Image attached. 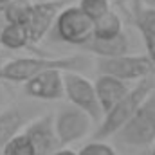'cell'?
I'll list each match as a JSON object with an SVG mask.
<instances>
[{
    "label": "cell",
    "instance_id": "1",
    "mask_svg": "<svg viewBox=\"0 0 155 155\" xmlns=\"http://www.w3.org/2000/svg\"><path fill=\"white\" fill-rule=\"evenodd\" d=\"M153 90H155V83L152 76L137 81V85L128 90V94L117 103L116 107L103 116V119L99 121L97 130L92 135V139L94 141H105L108 137H114L117 132L132 119V116L137 112V108L144 103V99Z\"/></svg>",
    "mask_w": 155,
    "mask_h": 155
},
{
    "label": "cell",
    "instance_id": "2",
    "mask_svg": "<svg viewBox=\"0 0 155 155\" xmlns=\"http://www.w3.org/2000/svg\"><path fill=\"white\" fill-rule=\"evenodd\" d=\"M87 65V60L83 56H67V58H16L11 61H5L0 69V81H11V83H25L35 76H38L45 71L58 69L63 72H76L78 69H83Z\"/></svg>",
    "mask_w": 155,
    "mask_h": 155
},
{
    "label": "cell",
    "instance_id": "3",
    "mask_svg": "<svg viewBox=\"0 0 155 155\" xmlns=\"http://www.w3.org/2000/svg\"><path fill=\"white\" fill-rule=\"evenodd\" d=\"M114 137L121 144L132 148H148L155 144V90Z\"/></svg>",
    "mask_w": 155,
    "mask_h": 155
},
{
    "label": "cell",
    "instance_id": "4",
    "mask_svg": "<svg viewBox=\"0 0 155 155\" xmlns=\"http://www.w3.org/2000/svg\"><path fill=\"white\" fill-rule=\"evenodd\" d=\"M92 25L94 22L87 18L85 13L78 5H69L60 11L52 27H54V35L58 40L69 45L83 47L92 38Z\"/></svg>",
    "mask_w": 155,
    "mask_h": 155
},
{
    "label": "cell",
    "instance_id": "5",
    "mask_svg": "<svg viewBox=\"0 0 155 155\" xmlns=\"http://www.w3.org/2000/svg\"><path fill=\"white\" fill-rule=\"evenodd\" d=\"M153 71L155 67L148 56L124 54V56L107 58V60L97 61L99 76H110V78H116V79H121L124 83L141 81L144 78H150Z\"/></svg>",
    "mask_w": 155,
    "mask_h": 155
},
{
    "label": "cell",
    "instance_id": "6",
    "mask_svg": "<svg viewBox=\"0 0 155 155\" xmlns=\"http://www.w3.org/2000/svg\"><path fill=\"white\" fill-rule=\"evenodd\" d=\"M63 88L69 105L83 110L94 123L103 119V110L99 107L94 83L78 72H63Z\"/></svg>",
    "mask_w": 155,
    "mask_h": 155
},
{
    "label": "cell",
    "instance_id": "7",
    "mask_svg": "<svg viewBox=\"0 0 155 155\" xmlns=\"http://www.w3.org/2000/svg\"><path fill=\"white\" fill-rule=\"evenodd\" d=\"M92 119L83 110H79L72 105L61 107L54 116V130L60 146L72 144L79 139L87 137L92 128Z\"/></svg>",
    "mask_w": 155,
    "mask_h": 155
},
{
    "label": "cell",
    "instance_id": "8",
    "mask_svg": "<svg viewBox=\"0 0 155 155\" xmlns=\"http://www.w3.org/2000/svg\"><path fill=\"white\" fill-rule=\"evenodd\" d=\"M40 116L33 105H11L0 112V150L25 130V126Z\"/></svg>",
    "mask_w": 155,
    "mask_h": 155
},
{
    "label": "cell",
    "instance_id": "9",
    "mask_svg": "<svg viewBox=\"0 0 155 155\" xmlns=\"http://www.w3.org/2000/svg\"><path fill=\"white\" fill-rule=\"evenodd\" d=\"M24 94L38 101H56L65 96L63 71L51 69L24 83Z\"/></svg>",
    "mask_w": 155,
    "mask_h": 155
},
{
    "label": "cell",
    "instance_id": "10",
    "mask_svg": "<svg viewBox=\"0 0 155 155\" xmlns=\"http://www.w3.org/2000/svg\"><path fill=\"white\" fill-rule=\"evenodd\" d=\"M24 134L31 139V143L36 150V155H52L56 150H60L52 114H43V116L33 119L25 126Z\"/></svg>",
    "mask_w": 155,
    "mask_h": 155
},
{
    "label": "cell",
    "instance_id": "11",
    "mask_svg": "<svg viewBox=\"0 0 155 155\" xmlns=\"http://www.w3.org/2000/svg\"><path fill=\"white\" fill-rule=\"evenodd\" d=\"M63 0H47V2H36L33 4V13L27 22V33L31 43H38L45 38V35L52 29L56 16L63 9Z\"/></svg>",
    "mask_w": 155,
    "mask_h": 155
},
{
    "label": "cell",
    "instance_id": "12",
    "mask_svg": "<svg viewBox=\"0 0 155 155\" xmlns=\"http://www.w3.org/2000/svg\"><path fill=\"white\" fill-rule=\"evenodd\" d=\"M94 88H96V96H97L99 107L103 110V116L108 110H112L130 90L128 83L110 76H99L94 83Z\"/></svg>",
    "mask_w": 155,
    "mask_h": 155
},
{
    "label": "cell",
    "instance_id": "13",
    "mask_svg": "<svg viewBox=\"0 0 155 155\" xmlns=\"http://www.w3.org/2000/svg\"><path fill=\"white\" fill-rule=\"evenodd\" d=\"M128 47H130V41L126 38V35H119L114 40H96L90 38L83 49L92 52V54H97L99 60H107V58H117V56H124L128 54Z\"/></svg>",
    "mask_w": 155,
    "mask_h": 155
},
{
    "label": "cell",
    "instance_id": "14",
    "mask_svg": "<svg viewBox=\"0 0 155 155\" xmlns=\"http://www.w3.org/2000/svg\"><path fill=\"white\" fill-rule=\"evenodd\" d=\"M123 35V20L114 11H108L92 25V38L96 40H114Z\"/></svg>",
    "mask_w": 155,
    "mask_h": 155
},
{
    "label": "cell",
    "instance_id": "15",
    "mask_svg": "<svg viewBox=\"0 0 155 155\" xmlns=\"http://www.w3.org/2000/svg\"><path fill=\"white\" fill-rule=\"evenodd\" d=\"M31 43L29 33L25 25H15V24H5L2 35H0V45L9 49V51H20Z\"/></svg>",
    "mask_w": 155,
    "mask_h": 155
},
{
    "label": "cell",
    "instance_id": "16",
    "mask_svg": "<svg viewBox=\"0 0 155 155\" xmlns=\"http://www.w3.org/2000/svg\"><path fill=\"white\" fill-rule=\"evenodd\" d=\"M33 13V2L29 0H11L7 7L4 9L2 16L5 24H15V25H27L29 18Z\"/></svg>",
    "mask_w": 155,
    "mask_h": 155
},
{
    "label": "cell",
    "instance_id": "17",
    "mask_svg": "<svg viewBox=\"0 0 155 155\" xmlns=\"http://www.w3.org/2000/svg\"><path fill=\"white\" fill-rule=\"evenodd\" d=\"M134 18H135V24H137L141 35L155 40V7H144V5L137 4Z\"/></svg>",
    "mask_w": 155,
    "mask_h": 155
},
{
    "label": "cell",
    "instance_id": "18",
    "mask_svg": "<svg viewBox=\"0 0 155 155\" xmlns=\"http://www.w3.org/2000/svg\"><path fill=\"white\" fill-rule=\"evenodd\" d=\"M2 155H36V150H35L31 139L22 132L20 135H16L4 146Z\"/></svg>",
    "mask_w": 155,
    "mask_h": 155
},
{
    "label": "cell",
    "instance_id": "19",
    "mask_svg": "<svg viewBox=\"0 0 155 155\" xmlns=\"http://www.w3.org/2000/svg\"><path fill=\"white\" fill-rule=\"evenodd\" d=\"M78 7L85 13L87 18L96 22L110 11V0H79Z\"/></svg>",
    "mask_w": 155,
    "mask_h": 155
},
{
    "label": "cell",
    "instance_id": "20",
    "mask_svg": "<svg viewBox=\"0 0 155 155\" xmlns=\"http://www.w3.org/2000/svg\"><path fill=\"white\" fill-rule=\"evenodd\" d=\"M78 155H117V152L105 141H90L83 148H79Z\"/></svg>",
    "mask_w": 155,
    "mask_h": 155
},
{
    "label": "cell",
    "instance_id": "21",
    "mask_svg": "<svg viewBox=\"0 0 155 155\" xmlns=\"http://www.w3.org/2000/svg\"><path fill=\"white\" fill-rule=\"evenodd\" d=\"M143 40H144V45H146V51H148V58H150V61L155 67V40L146 38V36H143Z\"/></svg>",
    "mask_w": 155,
    "mask_h": 155
},
{
    "label": "cell",
    "instance_id": "22",
    "mask_svg": "<svg viewBox=\"0 0 155 155\" xmlns=\"http://www.w3.org/2000/svg\"><path fill=\"white\" fill-rule=\"evenodd\" d=\"M52 155H78V152H74V150H67V148H60V150H56Z\"/></svg>",
    "mask_w": 155,
    "mask_h": 155
},
{
    "label": "cell",
    "instance_id": "23",
    "mask_svg": "<svg viewBox=\"0 0 155 155\" xmlns=\"http://www.w3.org/2000/svg\"><path fill=\"white\" fill-rule=\"evenodd\" d=\"M137 4H141L144 7H155V0H137Z\"/></svg>",
    "mask_w": 155,
    "mask_h": 155
},
{
    "label": "cell",
    "instance_id": "24",
    "mask_svg": "<svg viewBox=\"0 0 155 155\" xmlns=\"http://www.w3.org/2000/svg\"><path fill=\"white\" fill-rule=\"evenodd\" d=\"M5 101H7V94H5V90H4V88L0 87V107H2V105H4Z\"/></svg>",
    "mask_w": 155,
    "mask_h": 155
},
{
    "label": "cell",
    "instance_id": "25",
    "mask_svg": "<svg viewBox=\"0 0 155 155\" xmlns=\"http://www.w3.org/2000/svg\"><path fill=\"white\" fill-rule=\"evenodd\" d=\"M9 2H11V0H0V15L4 13V9L7 7V4H9Z\"/></svg>",
    "mask_w": 155,
    "mask_h": 155
},
{
    "label": "cell",
    "instance_id": "26",
    "mask_svg": "<svg viewBox=\"0 0 155 155\" xmlns=\"http://www.w3.org/2000/svg\"><path fill=\"white\" fill-rule=\"evenodd\" d=\"M4 27H5V20H4V16L0 15V35H2V31H4Z\"/></svg>",
    "mask_w": 155,
    "mask_h": 155
},
{
    "label": "cell",
    "instance_id": "27",
    "mask_svg": "<svg viewBox=\"0 0 155 155\" xmlns=\"http://www.w3.org/2000/svg\"><path fill=\"white\" fill-rule=\"evenodd\" d=\"M4 63H5V60H4V56H2V54H0V69H2V67H4Z\"/></svg>",
    "mask_w": 155,
    "mask_h": 155
},
{
    "label": "cell",
    "instance_id": "28",
    "mask_svg": "<svg viewBox=\"0 0 155 155\" xmlns=\"http://www.w3.org/2000/svg\"><path fill=\"white\" fill-rule=\"evenodd\" d=\"M150 155H155V144H153V150H152V153Z\"/></svg>",
    "mask_w": 155,
    "mask_h": 155
}]
</instances>
